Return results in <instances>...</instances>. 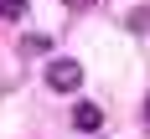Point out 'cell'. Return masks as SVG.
<instances>
[{
	"mask_svg": "<svg viewBox=\"0 0 150 139\" xmlns=\"http://www.w3.org/2000/svg\"><path fill=\"white\" fill-rule=\"evenodd\" d=\"M47 82H52L57 93H78L83 88V67H78L73 57H57L52 67H47Z\"/></svg>",
	"mask_w": 150,
	"mask_h": 139,
	"instance_id": "obj_1",
	"label": "cell"
},
{
	"mask_svg": "<svg viewBox=\"0 0 150 139\" xmlns=\"http://www.w3.org/2000/svg\"><path fill=\"white\" fill-rule=\"evenodd\" d=\"M73 124L83 129V134H98V129H104V113H98V103H78V108H73Z\"/></svg>",
	"mask_w": 150,
	"mask_h": 139,
	"instance_id": "obj_2",
	"label": "cell"
},
{
	"mask_svg": "<svg viewBox=\"0 0 150 139\" xmlns=\"http://www.w3.org/2000/svg\"><path fill=\"white\" fill-rule=\"evenodd\" d=\"M26 15V0H0V21H21Z\"/></svg>",
	"mask_w": 150,
	"mask_h": 139,
	"instance_id": "obj_3",
	"label": "cell"
},
{
	"mask_svg": "<svg viewBox=\"0 0 150 139\" xmlns=\"http://www.w3.org/2000/svg\"><path fill=\"white\" fill-rule=\"evenodd\" d=\"M47 46H52V41H47V36H26V41H21V52H31V57H42Z\"/></svg>",
	"mask_w": 150,
	"mask_h": 139,
	"instance_id": "obj_4",
	"label": "cell"
},
{
	"mask_svg": "<svg viewBox=\"0 0 150 139\" xmlns=\"http://www.w3.org/2000/svg\"><path fill=\"white\" fill-rule=\"evenodd\" d=\"M150 26V10H145V5H140V10H129V31H145Z\"/></svg>",
	"mask_w": 150,
	"mask_h": 139,
	"instance_id": "obj_5",
	"label": "cell"
},
{
	"mask_svg": "<svg viewBox=\"0 0 150 139\" xmlns=\"http://www.w3.org/2000/svg\"><path fill=\"white\" fill-rule=\"evenodd\" d=\"M67 5H88V0H67Z\"/></svg>",
	"mask_w": 150,
	"mask_h": 139,
	"instance_id": "obj_6",
	"label": "cell"
},
{
	"mask_svg": "<svg viewBox=\"0 0 150 139\" xmlns=\"http://www.w3.org/2000/svg\"><path fill=\"white\" fill-rule=\"evenodd\" d=\"M145 119H150V103H145Z\"/></svg>",
	"mask_w": 150,
	"mask_h": 139,
	"instance_id": "obj_7",
	"label": "cell"
}]
</instances>
